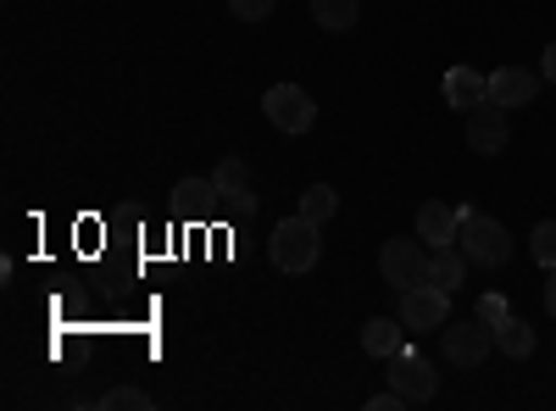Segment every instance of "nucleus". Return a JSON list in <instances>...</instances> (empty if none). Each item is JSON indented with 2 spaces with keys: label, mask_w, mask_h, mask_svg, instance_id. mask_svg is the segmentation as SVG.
Returning <instances> with one entry per match:
<instances>
[{
  "label": "nucleus",
  "mask_w": 556,
  "mask_h": 411,
  "mask_svg": "<svg viewBox=\"0 0 556 411\" xmlns=\"http://www.w3.org/2000/svg\"><path fill=\"white\" fill-rule=\"evenodd\" d=\"M362 350L379 356V361L401 356L406 350V323H401V317H374V323L362 329Z\"/></svg>",
  "instance_id": "obj_12"
},
{
  "label": "nucleus",
  "mask_w": 556,
  "mask_h": 411,
  "mask_svg": "<svg viewBox=\"0 0 556 411\" xmlns=\"http://www.w3.org/2000/svg\"><path fill=\"white\" fill-rule=\"evenodd\" d=\"M545 311L556 317V272H551V284H545Z\"/></svg>",
  "instance_id": "obj_25"
},
{
  "label": "nucleus",
  "mask_w": 556,
  "mask_h": 411,
  "mask_svg": "<svg viewBox=\"0 0 556 411\" xmlns=\"http://www.w3.org/2000/svg\"><path fill=\"white\" fill-rule=\"evenodd\" d=\"M440 350H445L451 368H479V361L495 350V329L484 323V317H473V323H445Z\"/></svg>",
  "instance_id": "obj_6"
},
{
  "label": "nucleus",
  "mask_w": 556,
  "mask_h": 411,
  "mask_svg": "<svg viewBox=\"0 0 556 411\" xmlns=\"http://www.w3.org/2000/svg\"><path fill=\"white\" fill-rule=\"evenodd\" d=\"M534 95H540V73H529V67H495L490 73V101L495 106L513 112V106H529Z\"/></svg>",
  "instance_id": "obj_9"
},
{
  "label": "nucleus",
  "mask_w": 556,
  "mask_h": 411,
  "mask_svg": "<svg viewBox=\"0 0 556 411\" xmlns=\"http://www.w3.org/2000/svg\"><path fill=\"white\" fill-rule=\"evenodd\" d=\"M468 251L462 245H440L434 256H429V284H440V290H462V279H468Z\"/></svg>",
  "instance_id": "obj_14"
},
{
  "label": "nucleus",
  "mask_w": 556,
  "mask_h": 411,
  "mask_svg": "<svg viewBox=\"0 0 556 411\" xmlns=\"http://www.w3.org/2000/svg\"><path fill=\"white\" fill-rule=\"evenodd\" d=\"M484 101H490V78L484 73H473V67H451L445 73V106H456L462 117H468Z\"/></svg>",
  "instance_id": "obj_11"
},
{
  "label": "nucleus",
  "mask_w": 556,
  "mask_h": 411,
  "mask_svg": "<svg viewBox=\"0 0 556 411\" xmlns=\"http://www.w3.org/2000/svg\"><path fill=\"white\" fill-rule=\"evenodd\" d=\"M334 211H340V195H334L329 184H312V190L301 195V217H306V222H317V228L329 222Z\"/></svg>",
  "instance_id": "obj_18"
},
{
  "label": "nucleus",
  "mask_w": 556,
  "mask_h": 411,
  "mask_svg": "<svg viewBox=\"0 0 556 411\" xmlns=\"http://www.w3.org/2000/svg\"><path fill=\"white\" fill-rule=\"evenodd\" d=\"M506 140H513L506 106L484 101V106H473V112H468V151H479V156H501V151H506Z\"/></svg>",
  "instance_id": "obj_8"
},
{
  "label": "nucleus",
  "mask_w": 556,
  "mask_h": 411,
  "mask_svg": "<svg viewBox=\"0 0 556 411\" xmlns=\"http://www.w3.org/2000/svg\"><path fill=\"white\" fill-rule=\"evenodd\" d=\"M223 195H217V184H212V178H184V184L173 190V206L178 211H212Z\"/></svg>",
  "instance_id": "obj_16"
},
{
  "label": "nucleus",
  "mask_w": 556,
  "mask_h": 411,
  "mask_svg": "<svg viewBox=\"0 0 556 411\" xmlns=\"http://www.w3.org/2000/svg\"><path fill=\"white\" fill-rule=\"evenodd\" d=\"M101 406H106V411H151V395L134 389V384H117V389L101 395Z\"/></svg>",
  "instance_id": "obj_19"
},
{
  "label": "nucleus",
  "mask_w": 556,
  "mask_h": 411,
  "mask_svg": "<svg viewBox=\"0 0 556 411\" xmlns=\"http://www.w3.org/2000/svg\"><path fill=\"white\" fill-rule=\"evenodd\" d=\"M262 112H267V123L278 133H306L317 123V106H312V95H306L301 84H273L267 95H262Z\"/></svg>",
  "instance_id": "obj_5"
},
{
  "label": "nucleus",
  "mask_w": 556,
  "mask_h": 411,
  "mask_svg": "<svg viewBox=\"0 0 556 411\" xmlns=\"http://www.w3.org/2000/svg\"><path fill=\"white\" fill-rule=\"evenodd\" d=\"M456 228H462V206H445V201H424L417 206V240L424 245H456Z\"/></svg>",
  "instance_id": "obj_10"
},
{
  "label": "nucleus",
  "mask_w": 556,
  "mask_h": 411,
  "mask_svg": "<svg viewBox=\"0 0 556 411\" xmlns=\"http://www.w3.org/2000/svg\"><path fill=\"white\" fill-rule=\"evenodd\" d=\"M534 329L523 323V317H506V323H495V350L501 356H513V361H523V356H534Z\"/></svg>",
  "instance_id": "obj_15"
},
{
  "label": "nucleus",
  "mask_w": 556,
  "mask_h": 411,
  "mask_svg": "<svg viewBox=\"0 0 556 411\" xmlns=\"http://www.w3.org/2000/svg\"><path fill=\"white\" fill-rule=\"evenodd\" d=\"M429 245L424 240H384V251H379V272H384V284H395V290H412V284H429Z\"/></svg>",
  "instance_id": "obj_4"
},
{
  "label": "nucleus",
  "mask_w": 556,
  "mask_h": 411,
  "mask_svg": "<svg viewBox=\"0 0 556 411\" xmlns=\"http://www.w3.org/2000/svg\"><path fill=\"white\" fill-rule=\"evenodd\" d=\"M529 256H534L545 272H556V222H540L534 234H529Z\"/></svg>",
  "instance_id": "obj_20"
},
{
  "label": "nucleus",
  "mask_w": 556,
  "mask_h": 411,
  "mask_svg": "<svg viewBox=\"0 0 556 411\" xmlns=\"http://www.w3.org/2000/svg\"><path fill=\"white\" fill-rule=\"evenodd\" d=\"M267 256H273L278 272H312L317 256H323V228L306 222L301 211L285 217V222L273 228V240H267Z\"/></svg>",
  "instance_id": "obj_1"
},
{
  "label": "nucleus",
  "mask_w": 556,
  "mask_h": 411,
  "mask_svg": "<svg viewBox=\"0 0 556 411\" xmlns=\"http://www.w3.org/2000/svg\"><path fill=\"white\" fill-rule=\"evenodd\" d=\"M312 17L329 28V34H345V28H356L362 7H356V0H312Z\"/></svg>",
  "instance_id": "obj_17"
},
{
  "label": "nucleus",
  "mask_w": 556,
  "mask_h": 411,
  "mask_svg": "<svg viewBox=\"0 0 556 411\" xmlns=\"http://www.w3.org/2000/svg\"><path fill=\"white\" fill-rule=\"evenodd\" d=\"M473 317H484V323L495 329V323H506V317H513V306H506V295H484Z\"/></svg>",
  "instance_id": "obj_22"
},
{
  "label": "nucleus",
  "mask_w": 556,
  "mask_h": 411,
  "mask_svg": "<svg viewBox=\"0 0 556 411\" xmlns=\"http://www.w3.org/2000/svg\"><path fill=\"white\" fill-rule=\"evenodd\" d=\"M540 78H551V84H556V39L545 44V56H540Z\"/></svg>",
  "instance_id": "obj_23"
},
{
  "label": "nucleus",
  "mask_w": 556,
  "mask_h": 411,
  "mask_svg": "<svg viewBox=\"0 0 556 411\" xmlns=\"http://www.w3.org/2000/svg\"><path fill=\"white\" fill-rule=\"evenodd\" d=\"M401 323H406V334H434V329H445L451 323V290H440V284H412V290H401Z\"/></svg>",
  "instance_id": "obj_3"
},
{
  "label": "nucleus",
  "mask_w": 556,
  "mask_h": 411,
  "mask_svg": "<svg viewBox=\"0 0 556 411\" xmlns=\"http://www.w3.org/2000/svg\"><path fill=\"white\" fill-rule=\"evenodd\" d=\"M273 7L278 0H228V12H235L240 23H262V17H273Z\"/></svg>",
  "instance_id": "obj_21"
},
{
  "label": "nucleus",
  "mask_w": 556,
  "mask_h": 411,
  "mask_svg": "<svg viewBox=\"0 0 556 411\" xmlns=\"http://www.w3.org/2000/svg\"><path fill=\"white\" fill-rule=\"evenodd\" d=\"M390 389H395L406 406H424V400H434L440 373H434L417 350H401V356H390Z\"/></svg>",
  "instance_id": "obj_7"
},
{
  "label": "nucleus",
  "mask_w": 556,
  "mask_h": 411,
  "mask_svg": "<svg viewBox=\"0 0 556 411\" xmlns=\"http://www.w3.org/2000/svg\"><path fill=\"white\" fill-rule=\"evenodd\" d=\"M456 245L468 251L473 267H506V261H513V234H506V228H501L490 211H473V206H462Z\"/></svg>",
  "instance_id": "obj_2"
},
{
  "label": "nucleus",
  "mask_w": 556,
  "mask_h": 411,
  "mask_svg": "<svg viewBox=\"0 0 556 411\" xmlns=\"http://www.w3.org/2000/svg\"><path fill=\"white\" fill-rule=\"evenodd\" d=\"M212 184H217V195H223L228 206H235V211H245V206H251V172H245V162H240V156L217 162Z\"/></svg>",
  "instance_id": "obj_13"
},
{
  "label": "nucleus",
  "mask_w": 556,
  "mask_h": 411,
  "mask_svg": "<svg viewBox=\"0 0 556 411\" xmlns=\"http://www.w3.org/2000/svg\"><path fill=\"white\" fill-rule=\"evenodd\" d=\"M367 406H374V411H395V406H406L395 389H384V395H374V400H367Z\"/></svg>",
  "instance_id": "obj_24"
}]
</instances>
